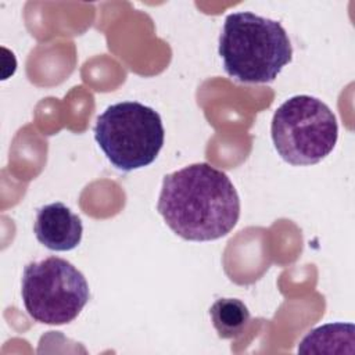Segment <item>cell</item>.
Masks as SVG:
<instances>
[{
    "label": "cell",
    "instance_id": "cell-1",
    "mask_svg": "<svg viewBox=\"0 0 355 355\" xmlns=\"http://www.w3.org/2000/svg\"><path fill=\"white\" fill-rule=\"evenodd\" d=\"M157 209L182 239L211 241L236 226L240 198L225 172L197 162L164 176Z\"/></svg>",
    "mask_w": 355,
    "mask_h": 355
},
{
    "label": "cell",
    "instance_id": "cell-2",
    "mask_svg": "<svg viewBox=\"0 0 355 355\" xmlns=\"http://www.w3.org/2000/svg\"><path fill=\"white\" fill-rule=\"evenodd\" d=\"M218 51L226 73L240 83H270L293 60L282 24L250 11L226 17Z\"/></svg>",
    "mask_w": 355,
    "mask_h": 355
},
{
    "label": "cell",
    "instance_id": "cell-3",
    "mask_svg": "<svg viewBox=\"0 0 355 355\" xmlns=\"http://www.w3.org/2000/svg\"><path fill=\"white\" fill-rule=\"evenodd\" d=\"M94 139L116 168L125 172L144 168L159 154L165 130L159 114L137 101H121L97 116Z\"/></svg>",
    "mask_w": 355,
    "mask_h": 355
},
{
    "label": "cell",
    "instance_id": "cell-4",
    "mask_svg": "<svg viewBox=\"0 0 355 355\" xmlns=\"http://www.w3.org/2000/svg\"><path fill=\"white\" fill-rule=\"evenodd\" d=\"M270 133L277 154L291 165L304 166L318 164L333 151L338 123L327 104L300 94L275 111Z\"/></svg>",
    "mask_w": 355,
    "mask_h": 355
},
{
    "label": "cell",
    "instance_id": "cell-5",
    "mask_svg": "<svg viewBox=\"0 0 355 355\" xmlns=\"http://www.w3.org/2000/svg\"><path fill=\"white\" fill-rule=\"evenodd\" d=\"M21 295L33 320L65 324L78 318L90 298V290L83 273L69 261L47 257L24 268Z\"/></svg>",
    "mask_w": 355,
    "mask_h": 355
},
{
    "label": "cell",
    "instance_id": "cell-6",
    "mask_svg": "<svg viewBox=\"0 0 355 355\" xmlns=\"http://www.w3.org/2000/svg\"><path fill=\"white\" fill-rule=\"evenodd\" d=\"M33 232L40 244L51 251H71L83 234L80 218L62 202L43 205L36 212Z\"/></svg>",
    "mask_w": 355,
    "mask_h": 355
},
{
    "label": "cell",
    "instance_id": "cell-7",
    "mask_svg": "<svg viewBox=\"0 0 355 355\" xmlns=\"http://www.w3.org/2000/svg\"><path fill=\"white\" fill-rule=\"evenodd\" d=\"M354 324L352 323H327L309 331L300 343L301 354H344L349 351L344 344L354 347Z\"/></svg>",
    "mask_w": 355,
    "mask_h": 355
},
{
    "label": "cell",
    "instance_id": "cell-8",
    "mask_svg": "<svg viewBox=\"0 0 355 355\" xmlns=\"http://www.w3.org/2000/svg\"><path fill=\"white\" fill-rule=\"evenodd\" d=\"M209 316L220 338L237 337L250 322L247 305L237 298H218L209 308Z\"/></svg>",
    "mask_w": 355,
    "mask_h": 355
}]
</instances>
